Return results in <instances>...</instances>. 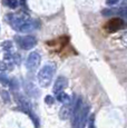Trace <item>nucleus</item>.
Wrapping results in <instances>:
<instances>
[{
	"instance_id": "obj_7",
	"label": "nucleus",
	"mask_w": 127,
	"mask_h": 128,
	"mask_svg": "<svg viewBox=\"0 0 127 128\" xmlns=\"http://www.w3.org/2000/svg\"><path fill=\"white\" fill-rule=\"evenodd\" d=\"M68 86V79L64 76H60V77L57 78V80L55 82V85H54V92L58 94L60 92H64V90L67 88Z\"/></svg>"
},
{
	"instance_id": "obj_18",
	"label": "nucleus",
	"mask_w": 127,
	"mask_h": 128,
	"mask_svg": "<svg viewBox=\"0 0 127 128\" xmlns=\"http://www.w3.org/2000/svg\"><path fill=\"white\" fill-rule=\"evenodd\" d=\"M126 1H127V0H126Z\"/></svg>"
},
{
	"instance_id": "obj_3",
	"label": "nucleus",
	"mask_w": 127,
	"mask_h": 128,
	"mask_svg": "<svg viewBox=\"0 0 127 128\" xmlns=\"http://www.w3.org/2000/svg\"><path fill=\"white\" fill-rule=\"evenodd\" d=\"M17 44L24 50H29L34 48L37 45V39L34 36H24V37H17Z\"/></svg>"
},
{
	"instance_id": "obj_6",
	"label": "nucleus",
	"mask_w": 127,
	"mask_h": 128,
	"mask_svg": "<svg viewBox=\"0 0 127 128\" xmlns=\"http://www.w3.org/2000/svg\"><path fill=\"white\" fill-rule=\"evenodd\" d=\"M39 27V22L35 19H31V18H28L27 20L19 27L18 31L19 32H29V31H32L35 29H37Z\"/></svg>"
},
{
	"instance_id": "obj_14",
	"label": "nucleus",
	"mask_w": 127,
	"mask_h": 128,
	"mask_svg": "<svg viewBox=\"0 0 127 128\" xmlns=\"http://www.w3.org/2000/svg\"><path fill=\"white\" fill-rule=\"evenodd\" d=\"M1 96H2V98H4V100L6 102H10V98H9V94L7 92H4H4H1Z\"/></svg>"
},
{
	"instance_id": "obj_17",
	"label": "nucleus",
	"mask_w": 127,
	"mask_h": 128,
	"mask_svg": "<svg viewBox=\"0 0 127 128\" xmlns=\"http://www.w3.org/2000/svg\"><path fill=\"white\" fill-rule=\"evenodd\" d=\"M88 128H96L95 127V125H94V118H90V120H89V124H88Z\"/></svg>"
},
{
	"instance_id": "obj_9",
	"label": "nucleus",
	"mask_w": 127,
	"mask_h": 128,
	"mask_svg": "<svg viewBox=\"0 0 127 128\" xmlns=\"http://www.w3.org/2000/svg\"><path fill=\"white\" fill-rule=\"evenodd\" d=\"M56 95H57L56 99H57L59 102H62V104H68V102H70V97L64 92H60L56 94Z\"/></svg>"
},
{
	"instance_id": "obj_16",
	"label": "nucleus",
	"mask_w": 127,
	"mask_h": 128,
	"mask_svg": "<svg viewBox=\"0 0 127 128\" xmlns=\"http://www.w3.org/2000/svg\"><path fill=\"white\" fill-rule=\"evenodd\" d=\"M10 86H11V88H12L14 90L17 89V88H18V82H17V80H16V79H12V80H11Z\"/></svg>"
},
{
	"instance_id": "obj_11",
	"label": "nucleus",
	"mask_w": 127,
	"mask_h": 128,
	"mask_svg": "<svg viewBox=\"0 0 127 128\" xmlns=\"http://www.w3.org/2000/svg\"><path fill=\"white\" fill-rule=\"evenodd\" d=\"M4 4H6V6H8L9 8L16 9L19 4V1L18 0H4Z\"/></svg>"
},
{
	"instance_id": "obj_4",
	"label": "nucleus",
	"mask_w": 127,
	"mask_h": 128,
	"mask_svg": "<svg viewBox=\"0 0 127 128\" xmlns=\"http://www.w3.org/2000/svg\"><path fill=\"white\" fill-rule=\"evenodd\" d=\"M40 61H41V57L37 51L30 52L28 56V58H27V61H26L27 69L30 70V71L36 70L39 67V65H40Z\"/></svg>"
},
{
	"instance_id": "obj_13",
	"label": "nucleus",
	"mask_w": 127,
	"mask_h": 128,
	"mask_svg": "<svg viewBox=\"0 0 127 128\" xmlns=\"http://www.w3.org/2000/svg\"><path fill=\"white\" fill-rule=\"evenodd\" d=\"M54 102H55V99H54L52 96H50V95L46 96V98H45V102H46V104L51 105V104H54Z\"/></svg>"
},
{
	"instance_id": "obj_8",
	"label": "nucleus",
	"mask_w": 127,
	"mask_h": 128,
	"mask_svg": "<svg viewBox=\"0 0 127 128\" xmlns=\"http://www.w3.org/2000/svg\"><path fill=\"white\" fill-rule=\"evenodd\" d=\"M74 107H75V102L74 104L68 102V104L64 105L62 107V109H60V112H59L60 119L65 120V119H67L68 117H70V115H72V112H74Z\"/></svg>"
},
{
	"instance_id": "obj_1",
	"label": "nucleus",
	"mask_w": 127,
	"mask_h": 128,
	"mask_svg": "<svg viewBox=\"0 0 127 128\" xmlns=\"http://www.w3.org/2000/svg\"><path fill=\"white\" fill-rule=\"evenodd\" d=\"M89 112V106L82 102V98H78L75 102L74 107V119H72V128H84L87 122Z\"/></svg>"
},
{
	"instance_id": "obj_10",
	"label": "nucleus",
	"mask_w": 127,
	"mask_h": 128,
	"mask_svg": "<svg viewBox=\"0 0 127 128\" xmlns=\"http://www.w3.org/2000/svg\"><path fill=\"white\" fill-rule=\"evenodd\" d=\"M26 92H27V94H28L29 96H32V97H36V96L38 95L37 88L35 87L34 84H30V82L26 85Z\"/></svg>"
},
{
	"instance_id": "obj_15",
	"label": "nucleus",
	"mask_w": 127,
	"mask_h": 128,
	"mask_svg": "<svg viewBox=\"0 0 127 128\" xmlns=\"http://www.w3.org/2000/svg\"><path fill=\"white\" fill-rule=\"evenodd\" d=\"M119 1L120 0H106V4H108V6H115V4H119Z\"/></svg>"
},
{
	"instance_id": "obj_5",
	"label": "nucleus",
	"mask_w": 127,
	"mask_h": 128,
	"mask_svg": "<svg viewBox=\"0 0 127 128\" xmlns=\"http://www.w3.org/2000/svg\"><path fill=\"white\" fill-rule=\"evenodd\" d=\"M125 24H124L123 19L120 18H113L112 20L107 21V24H105V30L107 32H116V31L120 30L122 28H124Z\"/></svg>"
},
{
	"instance_id": "obj_12",
	"label": "nucleus",
	"mask_w": 127,
	"mask_h": 128,
	"mask_svg": "<svg viewBox=\"0 0 127 128\" xmlns=\"http://www.w3.org/2000/svg\"><path fill=\"white\" fill-rule=\"evenodd\" d=\"M1 48L4 49V50H6V51L11 50V49H12V42H11L10 40H6V41H4V42L1 44Z\"/></svg>"
},
{
	"instance_id": "obj_2",
	"label": "nucleus",
	"mask_w": 127,
	"mask_h": 128,
	"mask_svg": "<svg viewBox=\"0 0 127 128\" xmlns=\"http://www.w3.org/2000/svg\"><path fill=\"white\" fill-rule=\"evenodd\" d=\"M56 72V65L54 62H48L39 70L38 72V82L42 88H46L50 85Z\"/></svg>"
}]
</instances>
